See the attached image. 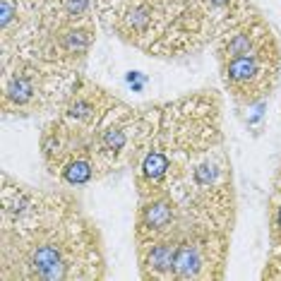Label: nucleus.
<instances>
[{"label":"nucleus","instance_id":"f257e3e1","mask_svg":"<svg viewBox=\"0 0 281 281\" xmlns=\"http://www.w3.org/2000/svg\"><path fill=\"white\" fill-rule=\"evenodd\" d=\"M104 277V238L80 199L67 190H39L2 173L0 281Z\"/></svg>","mask_w":281,"mask_h":281},{"label":"nucleus","instance_id":"f03ea898","mask_svg":"<svg viewBox=\"0 0 281 281\" xmlns=\"http://www.w3.org/2000/svg\"><path fill=\"white\" fill-rule=\"evenodd\" d=\"M142 111L144 132L130 169L137 197L169 195L202 156L226 144L224 101L216 91L199 89Z\"/></svg>","mask_w":281,"mask_h":281},{"label":"nucleus","instance_id":"7ed1b4c3","mask_svg":"<svg viewBox=\"0 0 281 281\" xmlns=\"http://www.w3.org/2000/svg\"><path fill=\"white\" fill-rule=\"evenodd\" d=\"M96 17L123 43L161 60L193 56L214 39L195 0H96Z\"/></svg>","mask_w":281,"mask_h":281},{"label":"nucleus","instance_id":"20e7f679","mask_svg":"<svg viewBox=\"0 0 281 281\" xmlns=\"http://www.w3.org/2000/svg\"><path fill=\"white\" fill-rule=\"evenodd\" d=\"M212 46L224 91L240 111L262 106L274 94L281 80V43L253 2L216 29Z\"/></svg>","mask_w":281,"mask_h":281},{"label":"nucleus","instance_id":"39448f33","mask_svg":"<svg viewBox=\"0 0 281 281\" xmlns=\"http://www.w3.org/2000/svg\"><path fill=\"white\" fill-rule=\"evenodd\" d=\"M0 65L2 118H34L41 113H53L77 77L75 72H65L27 53H2Z\"/></svg>","mask_w":281,"mask_h":281},{"label":"nucleus","instance_id":"423d86ee","mask_svg":"<svg viewBox=\"0 0 281 281\" xmlns=\"http://www.w3.org/2000/svg\"><path fill=\"white\" fill-rule=\"evenodd\" d=\"M39 149L48 175L56 178L63 188H85L104 178L89 132L60 120L58 115H51V120L43 125Z\"/></svg>","mask_w":281,"mask_h":281},{"label":"nucleus","instance_id":"0eeeda50","mask_svg":"<svg viewBox=\"0 0 281 281\" xmlns=\"http://www.w3.org/2000/svg\"><path fill=\"white\" fill-rule=\"evenodd\" d=\"M94 43H96L94 17L80 22H41L36 17L29 34L10 53H27L43 63H51L65 72L80 75Z\"/></svg>","mask_w":281,"mask_h":281},{"label":"nucleus","instance_id":"6e6552de","mask_svg":"<svg viewBox=\"0 0 281 281\" xmlns=\"http://www.w3.org/2000/svg\"><path fill=\"white\" fill-rule=\"evenodd\" d=\"M85 130L89 132L96 161L106 178L115 171L132 169L144 132V111L142 106L135 108L123 99H118L94 128Z\"/></svg>","mask_w":281,"mask_h":281},{"label":"nucleus","instance_id":"1a4fd4ad","mask_svg":"<svg viewBox=\"0 0 281 281\" xmlns=\"http://www.w3.org/2000/svg\"><path fill=\"white\" fill-rule=\"evenodd\" d=\"M231 253V231L185 226L175 233L173 281L224 279Z\"/></svg>","mask_w":281,"mask_h":281},{"label":"nucleus","instance_id":"9d476101","mask_svg":"<svg viewBox=\"0 0 281 281\" xmlns=\"http://www.w3.org/2000/svg\"><path fill=\"white\" fill-rule=\"evenodd\" d=\"M185 219L178 207V202L171 195H147L137 197V209H135V243L151 240V238H164L183 231Z\"/></svg>","mask_w":281,"mask_h":281},{"label":"nucleus","instance_id":"9b49d317","mask_svg":"<svg viewBox=\"0 0 281 281\" xmlns=\"http://www.w3.org/2000/svg\"><path fill=\"white\" fill-rule=\"evenodd\" d=\"M140 277L147 281H173V255H175V233L164 238H151L135 243Z\"/></svg>","mask_w":281,"mask_h":281},{"label":"nucleus","instance_id":"f8f14e48","mask_svg":"<svg viewBox=\"0 0 281 281\" xmlns=\"http://www.w3.org/2000/svg\"><path fill=\"white\" fill-rule=\"evenodd\" d=\"M96 15V0H58L43 15L41 22H80Z\"/></svg>","mask_w":281,"mask_h":281},{"label":"nucleus","instance_id":"ddd939ff","mask_svg":"<svg viewBox=\"0 0 281 281\" xmlns=\"http://www.w3.org/2000/svg\"><path fill=\"white\" fill-rule=\"evenodd\" d=\"M195 5L216 34V29L226 24L228 20H233L238 12H243L250 5V0H195Z\"/></svg>","mask_w":281,"mask_h":281},{"label":"nucleus","instance_id":"4468645a","mask_svg":"<svg viewBox=\"0 0 281 281\" xmlns=\"http://www.w3.org/2000/svg\"><path fill=\"white\" fill-rule=\"evenodd\" d=\"M24 2L29 5V10H31V12L39 17V15H43V12H46L51 5H56L58 0H24Z\"/></svg>","mask_w":281,"mask_h":281}]
</instances>
